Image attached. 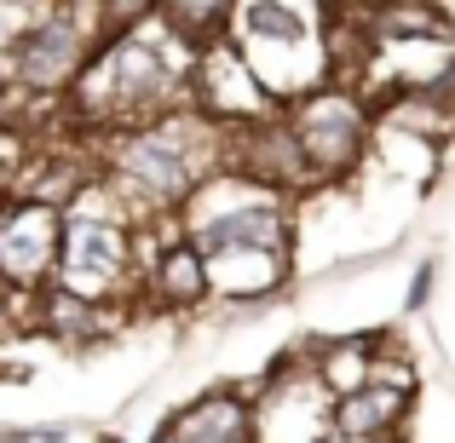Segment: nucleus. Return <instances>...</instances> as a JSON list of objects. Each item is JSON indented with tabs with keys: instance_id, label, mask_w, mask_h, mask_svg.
Returning a JSON list of instances; mask_svg holds the SVG:
<instances>
[{
	"instance_id": "nucleus-1",
	"label": "nucleus",
	"mask_w": 455,
	"mask_h": 443,
	"mask_svg": "<svg viewBox=\"0 0 455 443\" xmlns=\"http://www.w3.org/2000/svg\"><path fill=\"white\" fill-rule=\"evenodd\" d=\"M99 178L139 213L145 225H167L185 202L220 173V127L202 122L190 104L150 115L139 127H116L92 145Z\"/></svg>"
},
{
	"instance_id": "nucleus-2",
	"label": "nucleus",
	"mask_w": 455,
	"mask_h": 443,
	"mask_svg": "<svg viewBox=\"0 0 455 443\" xmlns=\"http://www.w3.org/2000/svg\"><path fill=\"white\" fill-rule=\"evenodd\" d=\"M145 225L104 178H92L76 202L64 208V236H58V289L104 299V305H133L139 271H145Z\"/></svg>"
},
{
	"instance_id": "nucleus-3",
	"label": "nucleus",
	"mask_w": 455,
	"mask_h": 443,
	"mask_svg": "<svg viewBox=\"0 0 455 443\" xmlns=\"http://www.w3.org/2000/svg\"><path fill=\"white\" fill-rule=\"evenodd\" d=\"M110 12L104 0H41L18 29L0 41V81L29 99L58 104L87 64L99 58L104 35H110Z\"/></svg>"
},
{
	"instance_id": "nucleus-4",
	"label": "nucleus",
	"mask_w": 455,
	"mask_h": 443,
	"mask_svg": "<svg viewBox=\"0 0 455 443\" xmlns=\"http://www.w3.org/2000/svg\"><path fill=\"white\" fill-rule=\"evenodd\" d=\"M225 190L220 196V178L196 190L179 213L185 236L202 248L208 265H231V259H294V208L300 202L277 196V190H259L248 178H231L225 173Z\"/></svg>"
},
{
	"instance_id": "nucleus-5",
	"label": "nucleus",
	"mask_w": 455,
	"mask_h": 443,
	"mask_svg": "<svg viewBox=\"0 0 455 443\" xmlns=\"http://www.w3.org/2000/svg\"><path fill=\"white\" fill-rule=\"evenodd\" d=\"M289 115V133L300 145L317 190H340L357 178V167L375 150V110L357 87H340V81H323V87L300 92L294 104H283Z\"/></svg>"
},
{
	"instance_id": "nucleus-6",
	"label": "nucleus",
	"mask_w": 455,
	"mask_h": 443,
	"mask_svg": "<svg viewBox=\"0 0 455 443\" xmlns=\"http://www.w3.org/2000/svg\"><path fill=\"white\" fill-rule=\"evenodd\" d=\"M58 236H64V208L29 190L0 196V294L18 311H29V299L58 277Z\"/></svg>"
},
{
	"instance_id": "nucleus-7",
	"label": "nucleus",
	"mask_w": 455,
	"mask_h": 443,
	"mask_svg": "<svg viewBox=\"0 0 455 443\" xmlns=\"http://www.w3.org/2000/svg\"><path fill=\"white\" fill-rule=\"evenodd\" d=\"M220 173L248 178V185H259V190H277V196H289V202H306L311 190H317V178H311V167H306L300 145H294L283 110H266L243 127H225L220 133Z\"/></svg>"
},
{
	"instance_id": "nucleus-8",
	"label": "nucleus",
	"mask_w": 455,
	"mask_h": 443,
	"mask_svg": "<svg viewBox=\"0 0 455 443\" xmlns=\"http://www.w3.org/2000/svg\"><path fill=\"white\" fill-rule=\"evenodd\" d=\"M133 299H145V311H162V317H190L213 299V271L179 219L156 225V242L145 248V271H139Z\"/></svg>"
},
{
	"instance_id": "nucleus-9",
	"label": "nucleus",
	"mask_w": 455,
	"mask_h": 443,
	"mask_svg": "<svg viewBox=\"0 0 455 443\" xmlns=\"http://www.w3.org/2000/svg\"><path fill=\"white\" fill-rule=\"evenodd\" d=\"M410 403H415V380L398 375H369L357 392L334 398L329 421L346 443H398L403 421H410Z\"/></svg>"
},
{
	"instance_id": "nucleus-10",
	"label": "nucleus",
	"mask_w": 455,
	"mask_h": 443,
	"mask_svg": "<svg viewBox=\"0 0 455 443\" xmlns=\"http://www.w3.org/2000/svg\"><path fill=\"white\" fill-rule=\"evenodd\" d=\"M173 443H259L254 438V392L243 380H220L202 386L190 403L167 415Z\"/></svg>"
},
{
	"instance_id": "nucleus-11",
	"label": "nucleus",
	"mask_w": 455,
	"mask_h": 443,
	"mask_svg": "<svg viewBox=\"0 0 455 443\" xmlns=\"http://www.w3.org/2000/svg\"><path fill=\"white\" fill-rule=\"evenodd\" d=\"M23 317L35 322V334H46V340L69 345V352H92V345H104L116 334V322L127 317L122 305H104V299H87V294H69L58 289V282H46L41 294L29 299V311Z\"/></svg>"
},
{
	"instance_id": "nucleus-12",
	"label": "nucleus",
	"mask_w": 455,
	"mask_h": 443,
	"mask_svg": "<svg viewBox=\"0 0 455 443\" xmlns=\"http://www.w3.org/2000/svg\"><path fill=\"white\" fill-rule=\"evenodd\" d=\"M392 328H363V334H306L311 340V380H317L329 398L357 392L375 375V357L387 345Z\"/></svg>"
},
{
	"instance_id": "nucleus-13",
	"label": "nucleus",
	"mask_w": 455,
	"mask_h": 443,
	"mask_svg": "<svg viewBox=\"0 0 455 443\" xmlns=\"http://www.w3.org/2000/svg\"><path fill=\"white\" fill-rule=\"evenodd\" d=\"M231 12H236V0H150V18L162 23L173 41H185L190 52L225 41V29H231Z\"/></svg>"
},
{
	"instance_id": "nucleus-14",
	"label": "nucleus",
	"mask_w": 455,
	"mask_h": 443,
	"mask_svg": "<svg viewBox=\"0 0 455 443\" xmlns=\"http://www.w3.org/2000/svg\"><path fill=\"white\" fill-rule=\"evenodd\" d=\"M433 294H438V254H427L421 265H415L410 289H403V317H421V311L433 305Z\"/></svg>"
},
{
	"instance_id": "nucleus-15",
	"label": "nucleus",
	"mask_w": 455,
	"mask_h": 443,
	"mask_svg": "<svg viewBox=\"0 0 455 443\" xmlns=\"http://www.w3.org/2000/svg\"><path fill=\"white\" fill-rule=\"evenodd\" d=\"M0 443H69V426H29V432H0Z\"/></svg>"
},
{
	"instance_id": "nucleus-16",
	"label": "nucleus",
	"mask_w": 455,
	"mask_h": 443,
	"mask_svg": "<svg viewBox=\"0 0 455 443\" xmlns=\"http://www.w3.org/2000/svg\"><path fill=\"white\" fill-rule=\"evenodd\" d=\"M29 380H35L29 363H18V357H0V386H29Z\"/></svg>"
},
{
	"instance_id": "nucleus-17",
	"label": "nucleus",
	"mask_w": 455,
	"mask_h": 443,
	"mask_svg": "<svg viewBox=\"0 0 455 443\" xmlns=\"http://www.w3.org/2000/svg\"><path fill=\"white\" fill-rule=\"evenodd\" d=\"M334 6H346V12H380V6H398V0H334Z\"/></svg>"
},
{
	"instance_id": "nucleus-18",
	"label": "nucleus",
	"mask_w": 455,
	"mask_h": 443,
	"mask_svg": "<svg viewBox=\"0 0 455 443\" xmlns=\"http://www.w3.org/2000/svg\"><path fill=\"white\" fill-rule=\"evenodd\" d=\"M150 443H173V432H167V421H162V426H156V438H150Z\"/></svg>"
}]
</instances>
